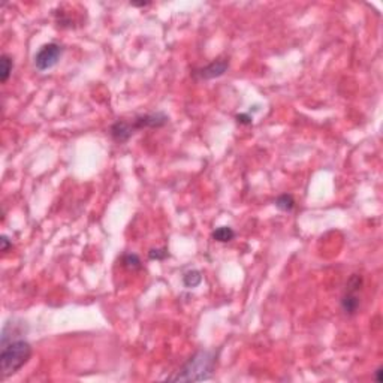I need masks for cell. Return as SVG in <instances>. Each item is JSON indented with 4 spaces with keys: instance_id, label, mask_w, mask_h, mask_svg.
<instances>
[{
    "instance_id": "8992f818",
    "label": "cell",
    "mask_w": 383,
    "mask_h": 383,
    "mask_svg": "<svg viewBox=\"0 0 383 383\" xmlns=\"http://www.w3.org/2000/svg\"><path fill=\"white\" fill-rule=\"evenodd\" d=\"M229 68V60L228 58H217L214 62H211L210 65L201 68V69H196L193 72V76L196 79H213V78H219L223 75Z\"/></svg>"
},
{
    "instance_id": "5b68a950",
    "label": "cell",
    "mask_w": 383,
    "mask_h": 383,
    "mask_svg": "<svg viewBox=\"0 0 383 383\" xmlns=\"http://www.w3.org/2000/svg\"><path fill=\"white\" fill-rule=\"evenodd\" d=\"M168 115L165 112H150V114H143L135 117L132 122H128L133 135L138 130L143 129H154V128H162L168 123Z\"/></svg>"
},
{
    "instance_id": "9c48e42d",
    "label": "cell",
    "mask_w": 383,
    "mask_h": 383,
    "mask_svg": "<svg viewBox=\"0 0 383 383\" xmlns=\"http://www.w3.org/2000/svg\"><path fill=\"white\" fill-rule=\"evenodd\" d=\"M201 281H202V274H201L198 270H190V271H187V273L183 275V283H184V286L189 288V289L199 286Z\"/></svg>"
},
{
    "instance_id": "3957f363",
    "label": "cell",
    "mask_w": 383,
    "mask_h": 383,
    "mask_svg": "<svg viewBox=\"0 0 383 383\" xmlns=\"http://www.w3.org/2000/svg\"><path fill=\"white\" fill-rule=\"evenodd\" d=\"M362 283L364 280L359 274H352L350 278L346 283L345 293L341 296V310L346 316H353L356 314L359 306H361V299H359V292L362 289Z\"/></svg>"
},
{
    "instance_id": "9a60e30c",
    "label": "cell",
    "mask_w": 383,
    "mask_h": 383,
    "mask_svg": "<svg viewBox=\"0 0 383 383\" xmlns=\"http://www.w3.org/2000/svg\"><path fill=\"white\" fill-rule=\"evenodd\" d=\"M380 374H382V367H379V368L376 370V374H374L377 382H382V377H380Z\"/></svg>"
},
{
    "instance_id": "4fadbf2b",
    "label": "cell",
    "mask_w": 383,
    "mask_h": 383,
    "mask_svg": "<svg viewBox=\"0 0 383 383\" xmlns=\"http://www.w3.org/2000/svg\"><path fill=\"white\" fill-rule=\"evenodd\" d=\"M237 122L239 125H252L253 123V117H250L249 114H238L237 115Z\"/></svg>"
},
{
    "instance_id": "8fae6325",
    "label": "cell",
    "mask_w": 383,
    "mask_h": 383,
    "mask_svg": "<svg viewBox=\"0 0 383 383\" xmlns=\"http://www.w3.org/2000/svg\"><path fill=\"white\" fill-rule=\"evenodd\" d=\"M123 265H125L128 270H132V271L139 270L141 267H143V265H141L139 256L135 255V253H128V255L123 256Z\"/></svg>"
},
{
    "instance_id": "277c9868",
    "label": "cell",
    "mask_w": 383,
    "mask_h": 383,
    "mask_svg": "<svg viewBox=\"0 0 383 383\" xmlns=\"http://www.w3.org/2000/svg\"><path fill=\"white\" fill-rule=\"evenodd\" d=\"M62 54H63V48L55 42H50V44L42 45L41 48H39V51L35 54L36 69L41 71V72H45V71L54 68L58 63Z\"/></svg>"
},
{
    "instance_id": "7c38bea8",
    "label": "cell",
    "mask_w": 383,
    "mask_h": 383,
    "mask_svg": "<svg viewBox=\"0 0 383 383\" xmlns=\"http://www.w3.org/2000/svg\"><path fill=\"white\" fill-rule=\"evenodd\" d=\"M150 259H156V260H164L166 256H168V252L166 249H154L150 252Z\"/></svg>"
},
{
    "instance_id": "7a4b0ae2",
    "label": "cell",
    "mask_w": 383,
    "mask_h": 383,
    "mask_svg": "<svg viewBox=\"0 0 383 383\" xmlns=\"http://www.w3.org/2000/svg\"><path fill=\"white\" fill-rule=\"evenodd\" d=\"M216 362H217L216 352L199 350L175 373V376L169 377V380H172V382L208 380L213 376V371L216 368Z\"/></svg>"
},
{
    "instance_id": "30bf717a",
    "label": "cell",
    "mask_w": 383,
    "mask_h": 383,
    "mask_svg": "<svg viewBox=\"0 0 383 383\" xmlns=\"http://www.w3.org/2000/svg\"><path fill=\"white\" fill-rule=\"evenodd\" d=\"M274 204H275V207H277L278 210L291 213V211L293 210V207H295V201H293V198H292L291 195L285 193V195H280V196L275 199Z\"/></svg>"
},
{
    "instance_id": "52a82bcc",
    "label": "cell",
    "mask_w": 383,
    "mask_h": 383,
    "mask_svg": "<svg viewBox=\"0 0 383 383\" xmlns=\"http://www.w3.org/2000/svg\"><path fill=\"white\" fill-rule=\"evenodd\" d=\"M14 69V62L8 54H3L0 57V79L2 83H6Z\"/></svg>"
},
{
    "instance_id": "ba28073f",
    "label": "cell",
    "mask_w": 383,
    "mask_h": 383,
    "mask_svg": "<svg viewBox=\"0 0 383 383\" xmlns=\"http://www.w3.org/2000/svg\"><path fill=\"white\" fill-rule=\"evenodd\" d=\"M211 237H213L214 241H219V243H229V241L234 239L235 232H234V229L229 228V226H220V228H217V229L213 232Z\"/></svg>"
},
{
    "instance_id": "6da1fadb",
    "label": "cell",
    "mask_w": 383,
    "mask_h": 383,
    "mask_svg": "<svg viewBox=\"0 0 383 383\" xmlns=\"http://www.w3.org/2000/svg\"><path fill=\"white\" fill-rule=\"evenodd\" d=\"M11 329V335L2 332V353H0V364H2L3 377H9L21 370L32 356L30 343L21 338V331L18 329L19 324L6 322L5 324Z\"/></svg>"
},
{
    "instance_id": "5bb4252c",
    "label": "cell",
    "mask_w": 383,
    "mask_h": 383,
    "mask_svg": "<svg viewBox=\"0 0 383 383\" xmlns=\"http://www.w3.org/2000/svg\"><path fill=\"white\" fill-rule=\"evenodd\" d=\"M2 252L3 253H6V252H9V249L12 247V241L6 237V235H2Z\"/></svg>"
}]
</instances>
